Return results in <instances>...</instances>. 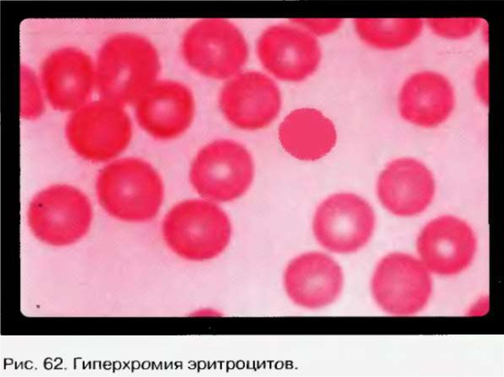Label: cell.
Here are the masks:
<instances>
[{"label":"cell","instance_id":"3","mask_svg":"<svg viewBox=\"0 0 504 377\" xmlns=\"http://www.w3.org/2000/svg\"><path fill=\"white\" fill-rule=\"evenodd\" d=\"M180 52L192 71L206 78L226 81L243 70L249 55L243 33L231 21L202 18L183 33Z\"/></svg>","mask_w":504,"mask_h":377},{"label":"cell","instance_id":"12","mask_svg":"<svg viewBox=\"0 0 504 377\" xmlns=\"http://www.w3.org/2000/svg\"><path fill=\"white\" fill-rule=\"evenodd\" d=\"M37 72L48 104L59 111L71 113L90 101L96 91L94 59L77 47L52 51Z\"/></svg>","mask_w":504,"mask_h":377},{"label":"cell","instance_id":"19","mask_svg":"<svg viewBox=\"0 0 504 377\" xmlns=\"http://www.w3.org/2000/svg\"><path fill=\"white\" fill-rule=\"evenodd\" d=\"M354 31L367 47L383 52L405 49L415 43L425 29L421 18H355Z\"/></svg>","mask_w":504,"mask_h":377},{"label":"cell","instance_id":"24","mask_svg":"<svg viewBox=\"0 0 504 377\" xmlns=\"http://www.w3.org/2000/svg\"><path fill=\"white\" fill-rule=\"evenodd\" d=\"M490 301L487 295H482L475 299L468 307L467 314L471 317L484 316L490 311Z\"/></svg>","mask_w":504,"mask_h":377},{"label":"cell","instance_id":"25","mask_svg":"<svg viewBox=\"0 0 504 377\" xmlns=\"http://www.w3.org/2000/svg\"><path fill=\"white\" fill-rule=\"evenodd\" d=\"M194 314L199 317H217L220 313L212 309L205 308L197 311Z\"/></svg>","mask_w":504,"mask_h":377},{"label":"cell","instance_id":"15","mask_svg":"<svg viewBox=\"0 0 504 377\" xmlns=\"http://www.w3.org/2000/svg\"><path fill=\"white\" fill-rule=\"evenodd\" d=\"M136 121L153 137L176 138L190 125L195 112L192 91L184 83L159 79L134 103Z\"/></svg>","mask_w":504,"mask_h":377},{"label":"cell","instance_id":"4","mask_svg":"<svg viewBox=\"0 0 504 377\" xmlns=\"http://www.w3.org/2000/svg\"><path fill=\"white\" fill-rule=\"evenodd\" d=\"M231 225L226 213L215 203L189 200L174 205L162 225L164 239L176 254L187 260L213 259L227 246Z\"/></svg>","mask_w":504,"mask_h":377},{"label":"cell","instance_id":"1","mask_svg":"<svg viewBox=\"0 0 504 377\" xmlns=\"http://www.w3.org/2000/svg\"><path fill=\"white\" fill-rule=\"evenodd\" d=\"M94 59L96 92L122 106L134 104L159 79V52L147 37L132 31L108 36Z\"/></svg>","mask_w":504,"mask_h":377},{"label":"cell","instance_id":"21","mask_svg":"<svg viewBox=\"0 0 504 377\" xmlns=\"http://www.w3.org/2000/svg\"><path fill=\"white\" fill-rule=\"evenodd\" d=\"M479 17L428 18L425 29L435 36L449 41H461L478 34L484 22Z\"/></svg>","mask_w":504,"mask_h":377},{"label":"cell","instance_id":"20","mask_svg":"<svg viewBox=\"0 0 504 377\" xmlns=\"http://www.w3.org/2000/svg\"><path fill=\"white\" fill-rule=\"evenodd\" d=\"M48 104L38 72L26 65L20 70V113L26 120H34L44 113Z\"/></svg>","mask_w":504,"mask_h":377},{"label":"cell","instance_id":"11","mask_svg":"<svg viewBox=\"0 0 504 377\" xmlns=\"http://www.w3.org/2000/svg\"><path fill=\"white\" fill-rule=\"evenodd\" d=\"M219 104L231 125L253 131L267 127L277 117L282 96L275 79L267 73L243 70L224 81Z\"/></svg>","mask_w":504,"mask_h":377},{"label":"cell","instance_id":"13","mask_svg":"<svg viewBox=\"0 0 504 377\" xmlns=\"http://www.w3.org/2000/svg\"><path fill=\"white\" fill-rule=\"evenodd\" d=\"M457 95L451 80L436 70L415 71L402 82L397 105L401 117L412 126L423 130L438 128L453 115Z\"/></svg>","mask_w":504,"mask_h":377},{"label":"cell","instance_id":"23","mask_svg":"<svg viewBox=\"0 0 504 377\" xmlns=\"http://www.w3.org/2000/svg\"><path fill=\"white\" fill-rule=\"evenodd\" d=\"M472 87L477 100L483 106L489 103V62L487 58L481 60L472 74Z\"/></svg>","mask_w":504,"mask_h":377},{"label":"cell","instance_id":"8","mask_svg":"<svg viewBox=\"0 0 504 377\" xmlns=\"http://www.w3.org/2000/svg\"><path fill=\"white\" fill-rule=\"evenodd\" d=\"M92 217L86 195L66 184L52 185L36 194L28 212L29 225L36 237L57 246L81 238L89 230Z\"/></svg>","mask_w":504,"mask_h":377},{"label":"cell","instance_id":"5","mask_svg":"<svg viewBox=\"0 0 504 377\" xmlns=\"http://www.w3.org/2000/svg\"><path fill=\"white\" fill-rule=\"evenodd\" d=\"M65 126L67 142L82 159L94 163L109 161L127 147L132 123L124 106L99 97L69 113Z\"/></svg>","mask_w":504,"mask_h":377},{"label":"cell","instance_id":"22","mask_svg":"<svg viewBox=\"0 0 504 377\" xmlns=\"http://www.w3.org/2000/svg\"><path fill=\"white\" fill-rule=\"evenodd\" d=\"M291 21L318 39L335 33L344 23L341 18H297Z\"/></svg>","mask_w":504,"mask_h":377},{"label":"cell","instance_id":"7","mask_svg":"<svg viewBox=\"0 0 504 377\" xmlns=\"http://www.w3.org/2000/svg\"><path fill=\"white\" fill-rule=\"evenodd\" d=\"M254 176L252 156L241 144L215 140L202 147L191 166L190 182L203 198L217 202L233 201L246 193Z\"/></svg>","mask_w":504,"mask_h":377},{"label":"cell","instance_id":"6","mask_svg":"<svg viewBox=\"0 0 504 377\" xmlns=\"http://www.w3.org/2000/svg\"><path fill=\"white\" fill-rule=\"evenodd\" d=\"M432 275L419 259L402 252L389 254L380 260L374 272L373 298L390 315H419L433 296Z\"/></svg>","mask_w":504,"mask_h":377},{"label":"cell","instance_id":"16","mask_svg":"<svg viewBox=\"0 0 504 377\" xmlns=\"http://www.w3.org/2000/svg\"><path fill=\"white\" fill-rule=\"evenodd\" d=\"M436 182L430 168L413 156L395 159L380 173L377 183L378 198L393 214L410 217L423 212L431 204Z\"/></svg>","mask_w":504,"mask_h":377},{"label":"cell","instance_id":"9","mask_svg":"<svg viewBox=\"0 0 504 377\" xmlns=\"http://www.w3.org/2000/svg\"><path fill=\"white\" fill-rule=\"evenodd\" d=\"M256 52L266 73L288 82L311 77L322 59L319 39L291 20L266 28L257 40Z\"/></svg>","mask_w":504,"mask_h":377},{"label":"cell","instance_id":"17","mask_svg":"<svg viewBox=\"0 0 504 377\" xmlns=\"http://www.w3.org/2000/svg\"><path fill=\"white\" fill-rule=\"evenodd\" d=\"M344 282L340 266L331 257L319 252L301 254L292 260L284 275L285 291L295 305L320 309L340 296Z\"/></svg>","mask_w":504,"mask_h":377},{"label":"cell","instance_id":"18","mask_svg":"<svg viewBox=\"0 0 504 377\" xmlns=\"http://www.w3.org/2000/svg\"><path fill=\"white\" fill-rule=\"evenodd\" d=\"M279 137L284 149L294 158L315 161L335 146L337 133L332 121L315 108L291 112L281 123Z\"/></svg>","mask_w":504,"mask_h":377},{"label":"cell","instance_id":"14","mask_svg":"<svg viewBox=\"0 0 504 377\" xmlns=\"http://www.w3.org/2000/svg\"><path fill=\"white\" fill-rule=\"evenodd\" d=\"M476 239L464 220L443 215L431 220L417 239L419 260L432 274L451 277L466 270L476 250Z\"/></svg>","mask_w":504,"mask_h":377},{"label":"cell","instance_id":"2","mask_svg":"<svg viewBox=\"0 0 504 377\" xmlns=\"http://www.w3.org/2000/svg\"><path fill=\"white\" fill-rule=\"evenodd\" d=\"M95 189L98 202L111 216L130 222L150 220L163 199L160 176L148 162L138 158L114 161L99 171Z\"/></svg>","mask_w":504,"mask_h":377},{"label":"cell","instance_id":"10","mask_svg":"<svg viewBox=\"0 0 504 377\" xmlns=\"http://www.w3.org/2000/svg\"><path fill=\"white\" fill-rule=\"evenodd\" d=\"M375 226L374 211L367 201L350 193L332 195L318 206L313 230L317 242L339 254L355 252L371 238Z\"/></svg>","mask_w":504,"mask_h":377}]
</instances>
